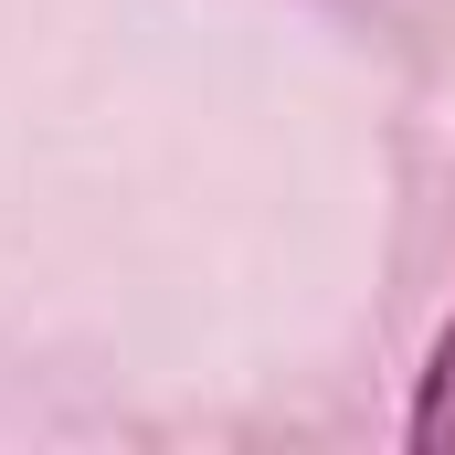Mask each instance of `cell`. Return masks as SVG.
Returning <instances> with one entry per match:
<instances>
[{
  "mask_svg": "<svg viewBox=\"0 0 455 455\" xmlns=\"http://www.w3.org/2000/svg\"><path fill=\"white\" fill-rule=\"evenodd\" d=\"M413 445L455 455V329L435 339V371H424V403H413Z\"/></svg>",
  "mask_w": 455,
  "mask_h": 455,
  "instance_id": "obj_1",
  "label": "cell"
}]
</instances>
